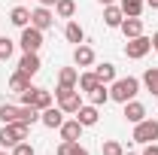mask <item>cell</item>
<instances>
[{
	"mask_svg": "<svg viewBox=\"0 0 158 155\" xmlns=\"http://www.w3.org/2000/svg\"><path fill=\"white\" fill-rule=\"evenodd\" d=\"M140 91V79L137 76H125V79H116L113 85H110V100H116V103H128V100H134Z\"/></svg>",
	"mask_w": 158,
	"mask_h": 155,
	"instance_id": "6da1fadb",
	"label": "cell"
},
{
	"mask_svg": "<svg viewBox=\"0 0 158 155\" xmlns=\"http://www.w3.org/2000/svg\"><path fill=\"white\" fill-rule=\"evenodd\" d=\"M27 128H31V125H24V122H12V125H3V128H0V146H3V149H12L15 143L27 140Z\"/></svg>",
	"mask_w": 158,
	"mask_h": 155,
	"instance_id": "7a4b0ae2",
	"label": "cell"
},
{
	"mask_svg": "<svg viewBox=\"0 0 158 155\" xmlns=\"http://www.w3.org/2000/svg\"><path fill=\"white\" fill-rule=\"evenodd\" d=\"M55 97H58V107L64 110V113H70V116H76V113H79V107H82V94H79V88H67V85H58Z\"/></svg>",
	"mask_w": 158,
	"mask_h": 155,
	"instance_id": "3957f363",
	"label": "cell"
},
{
	"mask_svg": "<svg viewBox=\"0 0 158 155\" xmlns=\"http://www.w3.org/2000/svg\"><path fill=\"white\" fill-rule=\"evenodd\" d=\"M155 140H158V122L143 119L134 125V143H155Z\"/></svg>",
	"mask_w": 158,
	"mask_h": 155,
	"instance_id": "277c9868",
	"label": "cell"
},
{
	"mask_svg": "<svg viewBox=\"0 0 158 155\" xmlns=\"http://www.w3.org/2000/svg\"><path fill=\"white\" fill-rule=\"evenodd\" d=\"M24 52H40V46H43V31L34 27V24H27V27H21V43H19Z\"/></svg>",
	"mask_w": 158,
	"mask_h": 155,
	"instance_id": "5b68a950",
	"label": "cell"
},
{
	"mask_svg": "<svg viewBox=\"0 0 158 155\" xmlns=\"http://www.w3.org/2000/svg\"><path fill=\"white\" fill-rule=\"evenodd\" d=\"M149 49H152V40H149V37H143V34H140V37L128 40V46H125V55H128V58H131V61H140V58H143V55H146V52H149Z\"/></svg>",
	"mask_w": 158,
	"mask_h": 155,
	"instance_id": "8992f818",
	"label": "cell"
},
{
	"mask_svg": "<svg viewBox=\"0 0 158 155\" xmlns=\"http://www.w3.org/2000/svg\"><path fill=\"white\" fill-rule=\"evenodd\" d=\"M31 24L40 27V31H49V27L55 24V15L49 12V6H37V9L31 12Z\"/></svg>",
	"mask_w": 158,
	"mask_h": 155,
	"instance_id": "52a82bcc",
	"label": "cell"
},
{
	"mask_svg": "<svg viewBox=\"0 0 158 155\" xmlns=\"http://www.w3.org/2000/svg\"><path fill=\"white\" fill-rule=\"evenodd\" d=\"M40 67H43V64H40V55H37V52H24L21 61H19V70L24 73V76H37Z\"/></svg>",
	"mask_w": 158,
	"mask_h": 155,
	"instance_id": "ba28073f",
	"label": "cell"
},
{
	"mask_svg": "<svg viewBox=\"0 0 158 155\" xmlns=\"http://www.w3.org/2000/svg\"><path fill=\"white\" fill-rule=\"evenodd\" d=\"M40 122H43L46 128H61V125H64V110H61V107H49V110H43Z\"/></svg>",
	"mask_w": 158,
	"mask_h": 155,
	"instance_id": "9c48e42d",
	"label": "cell"
},
{
	"mask_svg": "<svg viewBox=\"0 0 158 155\" xmlns=\"http://www.w3.org/2000/svg\"><path fill=\"white\" fill-rule=\"evenodd\" d=\"M98 107L94 103H88V107H79V113H76V122L82 125V128H91V125H98Z\"/></svg>",
	"mask_w": 158,
	"mask_h": 155,
	"instance_id": "30bf717a",
	"label": "cell"
},
{
	"mask_svg": "<svg viewBox=\"0 0 158 155\" xmlns=\"http://www.w3.org/2000/svg\"><path fill=\"white\" fill-rule=\"evenodd\" d=\"M103 21H106L110 27H122V21H125V12H122V6H116V3L103 6Z\"/></svg>",
	"mask_w": 158,
	"mask_h": 155,
	"instance_id": "8fae6325",
	"label": "cell"
},
{
	"mask_svg": "<svg viewBox=\"0 0 158 155\" xmlns=\"http://www.w3.org/2000/svg\"><path fill=\"white\" fill-rule=\"evenodd\" d=\"M125 119L134 122V125L143 122V119H146V107H143L140 100H128V103H125Z\"/></svg>",
	"mask_w": 158,
	"mask_h": 155,
	"instance_id": "7c38bea8",
	"label": "cell"
},
{
	"mask_svg": "<svg viewBox=\"0 0 158 155\" xmlns=\"http://www.w3.org/2000/svg\"><path fill=\"white\" fill-rule=\"evenodd\" d=\"M73 61H76V67H91V64H94V49H91V46H76Z\"/></svg>",
	"mask_w": 158,
	"mask_h": 155,
	"instance_id": "4fadbf2b",
	"label": "cell"
},
{
	"mask_svg": "<svg viewBox=\"0 0 158 155\" xmlns=\"http://www.w3.org/2000/svg\"><path fill=\"white\" fill-rule=\"evenodd\" d=\"M58 131H61V140H79V137H82V125H79L76 119H70V122L61 125Z\"/></svg>",
	"mask_w": 158,
	"mask_h": 155,
	"instance_id": "5bb4252c",
	"label": "cell"
},
{
	"mask_svg": "<svg viewBox=\"0 0 158 155\" xmlns=\"http://www.w3.org/2000/svg\"><path fill=\"white\" fill-rule=\"evenodd\" d=\"M58 85L76 88V85H79V70H76V67H61V73H58Z\"/></svg>",
	"mask_w": 158,
	"mask_h": 155,
	"instance_id": "9a60e30c",
	"label": "cell"
},
{
	"mask_svg": "<svg viewBox=\"0 0 158 155\" xmlns=\"http://www.w3.org/2000/svg\"><path fill=\"white\" fill-rule=\"evenodd\" d=\"M122 34H125V40H134L143 34V21L140 19H125L122 21Z\"/></svg>",
	"mask_w": 158,
	"mask_h": 155,
	"instance_id": "2e32d148",
	"label": "cell"
},
{
	"mask_svg": "<svg viewBox=\"0 0 158 155\" xmlns=\"http://www.w3.org/2000/svg\"><path fill=\"white\" fill-rule=\"evenodd\" d=\"M31 88V76H24V73H12V79H9V91L12 94H21V91H27Z\"/></svg>",
	"mask_w": 158,
	"mask_h": 155,
	"instance_id": "e0dca14e",
	"label": "cell"
},
{
	"mask_svg": "<svg viewBox=\"0 0 158 155\" xmlns=\"http://www.w3.org/2000/svg\"><path fill=\"white\" fill-rule=\"evenodd\" d=\"M40 116H43V110L31 107V103L19 107V122H24V125H34V122H40Z\"/></svg>",
	"mask_w": 158,
	"mask_h": 155,
	"instance_id": "ac0fdd59",
	"label": "cell"
},
{
	"mask_svg": "<svg viewBox=\"0 0 158 155\" xmlns=\"http://www.w3.org/2000/svg\"><path fill=\"white\" fill-rule=\"evenodd\" d=\"M143 6H146V0H122V12H125V19H140Z\"/></svg>",
	"mask_w": 158,
	"mask_h": 155,
	"instance_id": "d6986e66",
	"label": "cell"
},
{
	"mask_svg": "<svg viewBox=\"0 0 158 155\" xmlns=\"http://www.w3.org/2000/svg\"><path fill=\"white\" fill-rule=\"evenodd\" d=\"M64 37H67V43H76V46H82V40H85V31L79 27L76 21H67V27H64Z\"/></svg>",
	"mask_w": 158,
	"mask_h": 155,
	"instance_id": "ffe728a7",
	"label": "cell"
},
{
	"mask_svg": "<svg viewBox=\"0 0 158 155\" xmlns=\"http://www.w3.org/2000/svg\"><path fill=\"white\" fill-rule=\"evenodd\" d=\"M31 107H37V110H49V107H52V94H49L46 88H34Z\"/></svg>",
	"mask_w": 158,
	"mask_h": 155,
	"instance_id": "44dd1931",
	"label": "cell"
},
{
	"mask_svg": "<svg viewBox=\"0 0 158 155\" xmlns=\"http://www.w3.org/2000/svg\"><path fill=\"white\" fill-rule=\"evenodd\" d=\"M58 155H88V149H82L79 140H61Z\"/></svg>",
	"mask_w": 158,
	"mask_h": 155,
	"instance_id": "7402d4cb",
	"label": "cell"
},
{
	"mask_svg": "<svg viewBox=\"0 0 158 155\" xmlns=\"http://www.w3.org/2000/svg\"><path fill=\"white\" fill-rule=\"evenodd\" d=\"M9 21H12L15 27H27V24H31V12H27L24 6H15V9L9 12Z\"/></svg>",
	"mask_w": 158,
	"mask_h": 155,
	"instance_id": "603a6c76",
	"label": "cell"
},
{
	"mask_svg": "<svg viewBox=\"0 0 158 155\" xmlns=\"http://www.w3.org/2000/svg\"><path fill=\"white\" fill-rule=\"evenodd\" d=\"M98 85H100V79L94 76V70H91V73H79V91L88 94V91H94Z\"/></svg>",
	"mask_w": 158,
	"mask_h": 155,
	"instance_id": "cb8c5ba5",
	"label": "cell"
},
{
	"mask_svg": "<svg viewBox=\"0 0 158 155\" xmlns=\"http://www.w3.org/2000/svg\"><path fill=\"white\" fill-rule=\"evenodd\" d=\"M94 76H98L103 85H106V82H116V67H113V64H98V67H94Z\"/></svg>",
	"mask_w": 158,
	"mask_h": 155,
	"instance_id": "d4e9b609",
	"label": "cell"
},
{
	"mask_svg": "<svg viewBox=\"0 0 158 155\" xmlns=\"http://www.w3.org/2000/svg\"><path fill=\"white\" fill-rule=\"evenodd\" d=\"M88 100H91L94 107H103V103L110 100V88H106V85L100 82V85H98V88H94V91H88Z\"/></svg>",
	"mask_w": 158,
	"mask_h": 155,
	"instance_id": "484cf974",
	"label": "cell"
},
{
	"mask_svg": "<svg viewBox=\"0 0 158 155\" xmlns=\"http://www.w3.org/2000/svg\"><path fill=\"white\" fill-rule=\"evenodd\" d=\"M143 85H146V91H152L158 97V67H149L146 73H143Z\"/></svg>",
	"mask_w": 158,
	"mask_h": 155,
	"instance_id": "4316f807",
	"label": "cell"
},
{
	"mask_svg": "<svg viewBox=\"0 0 158 155\" xmlns=\"http://www.w3.org/2000/svg\"><path fill=\"white\" fill-rule=\"evenodd\" d=\"M0 122H3V125H12V122H19V107H12V103H3V107H0Z\"/></svg>",
	"mask_w": 158,
	"mask_h": 155,
	"instance_id": "83f0119b",
	"label": "cell"
},
{
	"mask_svg": "<svg viewBox=\"0 0 158 155\" xmlns=\"http://www.w3.org/2000/svg\"><path fill=\"white\" fill-rule=\"evenodd\" d=\"M55 12H58L61 19H73L76 3H73V0H58V3H55Z\"/></svg>",
	"mask_w": 158,
	"mask_h": 155,
	"instance_id": "f1b7e54d",
	"label": "cell"
},
{
	"mask_svg": "<svg viewBox=\"0 0 158 155\" xmlns=\"http://www.w3.org/2000/svg\"><path fill=\"white\" fill-rule=\"evenodd\" d=\"M12 49H15V43L9 37H0V61H9L12 58Z\"/></svg>",
	"mask_w": 158,
	"mask_h": 155,
	"instance_id": "f546056e",
	"label": "cell"
},
{
	"mask_svg": "<svg viewBox=\"0 0 158 155\" xmlns=\"http://www.w3.org/2000/svg\"><path fill=\"white\" fill-rule=\"evenodd\" d=\"M103 155H125L118 140H103Z\"/></svg>",
	"mask_w": 158,
	"mask_h": 155,
	"instance_id": "4dcf8cb0",
	"label": "cell"
},
{
	"mask_svg": "<svg viewBox=\"0 0 158 155\" xmlns=\"http://www.w3.org/2000/svg\"><path fill=\"white\" fill-rule=\"evenodd\" d=\"M12 155H34V146H31L27 140H21V143L12 146Z\"/></svg>",
	"mask_w": 158,
	"mask_h": 155,
	"instance_id": "1f68e13d",
	"label": "cell"
},
{
	"mask_svg": "<svg viewBox=\"0 0 158 155\" xmlns=\"http://www.w3.org/2000/svg\"><path fill=\"white\" fill-rule=\"evenodd\" d=\"M143 155H158V146H155V143H146V152H143Z\"/></svg>",
	"mask_w": 158,
	"mask_h": 155,
	"instance_id": "d6a6232c",
	"label": "cell"
},
{
	"mask_svg": "<svg viewBox=\"0 0 158 155\" xmlns=\"http://www.w3.org/2000/svg\"><path fill=\"white\" fill-rule=\"evenodd\" d=\"M152 49H155V52H158V31H155V34H152Z\"/></svg>",
	"mask_w": 158,
	"mask_h": 155,
	"instance_id": "836d02e7",
	"label": "cell"
},
{
	"mask_svg": "<svg viewBox=\"0 0 158 155\" xmlns=\"http://www.w3.org/2000/svg\"><path fill=\"white\" fill-rule=\"evenodd\" d=\"M58 0H40V6H55Z\"/></svg>",
	"mask_w": 158,
	"mask_h": 155,
	"instance_id": "e575fe53",
	"label": "cell"
},
{
	"mask_svg": "<svg viewBox=\"0 0 158 155\" xmlns=\"http://www.w3.org/2000/svg\"><path fill=\"white\" fill-rule=\"evenodd\" d=\"M146 3H149V6H152V9H158V0H146Z\"/></svg>",
	"mask_w": 158,
	"mask_h": 155,
	"instance_id": "d590c367",
	"label": "cell"
},
{
	"mask_svg": "<svg viewBox=\"0 0 158 155\" xmlns=\"http://www.w3.org/2000/svg\"><path fill=\"white\" fill-rule=\"evenodd\" d=\"M98 3H100V6H110V3H113V0H98Z\"/></svg>",
	"mask_w": 158,
	"mask_h": 155,
	"instance_id": "8d00e7d4",
	"label": "cell"
},
{
	"mask_svg": "<svg viewBox=\"0 0 158 155\" xmlns=\"http://www.w3.org/2000/svg\"><path fill=\"white\" fill-rule=\"evenodd\" d=\"M125 155H137V152H125Z\"/></svg>",
	"mask_w": 158,
	"mask_h": 155,
	"instance_id": "74e56055",
	"label": "cell"
},
{
	"mask_svg": "<svg viewBox=\"0 0 158 155\" xmlns=\"http://www.w3.org/2000/svg\"><path fill=\"white\" fill-rule=\"evenodd\" d=\"M0 155H9V152H0Z\"/></svg>",
	"mask_w": 158,
	"mask_h": 155,
	"instance_id": "f35d334b",
	"label": "cell"
}]
</instances>
